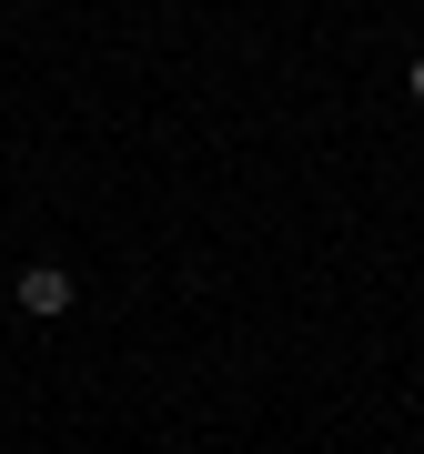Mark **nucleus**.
I'll use <instances>...</instances> for the list:
<instances>
[{
  "mask_svg": "<svg viewBox=\"0 0 424 454\" xmlns=\"http://www.w3.org/2000/svg\"><path fill=\"white\" fill-rule=\"evenodd\" d=\"M20 313H41V324L71 313V273H61V262H31V273H20Z\"/></svg>",
  "mask_w": 424,
  "mask_h": 454,
  "instance_id": "obj_1",
  "label": "nucleus"
},
{
  "mask_svg": "<svg viewBox=\"0 0 424 454\" xmlns=\"http://www.w3.org/2000/svg\"><path fill=\"white\" fill-rule=\"evenodd\" d=\"M404 91H414V101H424V51H414V61H404Z\"/></svg>",
  "mask_w": 424,
  "mask_h": 454,
  "instance_id": "obj_2",
  "label": "nucleus"
}]
</instances>
